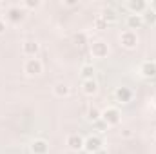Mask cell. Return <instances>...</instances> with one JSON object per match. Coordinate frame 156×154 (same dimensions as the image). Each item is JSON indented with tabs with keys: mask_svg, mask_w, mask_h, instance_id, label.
Listing matches in <instances>:
<instances>
[{
	"mask_svg": "<svg viewBox=\"0 0 156 154\" xmlns=\"http://www.w3.org/2000/svg\"><path fill=\"white\" fill-rule=\"evenodd\" d=\"M89 51H91V56L96 58V60H105V58L109 56V53H111L109 44L104 42V40H94V42L91 44Z\"/></svg>",
	"mask_w": 156,
	"mask_h": 154,
	"instance_id": "obj_1",
	"label": "cell"
},
{
	"mask_svg": "<svg viewBox=\"0 0 156 154\" xmlns=\"http://www.w3.org/2000/svg\"><path fill=\"white\" fill-rule=\"evenodd\" d=\"M138 35H136V31H131V29H125V31H122L120 33V45L123 47V49H129V51H133V49H136L138 47Z\"/></svg>",
	"mask_w": 156,
	"mask_h": 154,
	"instance_id": "obj_2",
	"label": "cell"
},
{
	"mask_svg": "<svg viewBox=\"0 0 156 154\" xmlns=\"http://www.w3.org/2000/svg\"><path fill=\"white\" fill-rule=\"evenodd\" d=\"M24 73L31 78L40 76V75L44 73V64H42V60H40V58H27V60L24 62Z\"/></svg>",
	"mask_w": 156,
	"mask_h": 154,
	"instance_id": "obj_3",
	"label": "cell"
},
{
	"mask_svg": "<svg viewBox=\"0 0 156 154\" xmlns=\"http://www.w3.org/2000/svg\"><path fill=\"white\" fill-rule=\"evenodd\" d=\"M102 121H104L105 125H109V127L118 125V123L122 121V113H120V109H116V107H105V109L102 111Z\"/></svg>",
	"mask_w": 156,
	"mask_h": 154,
	"instance_id": "obj_4",
	"label": "cell"
},
{
	"mask_svg": "<svg viewBox=\"0 0 156 154\" xmlns=\"http://www.w3.org/2000/svg\"><path fill=\"white\" fill-rule=\"evenodd\" d=\"M138 75L145 80L156 78V62L154 60H145L138 65Z\"/></svg>",
	"mask_w": 156,
	"mask_h": 154,
	"instance_id": "obj_5",
	"label": "cell"
},
{
	"mask_svg": "<svg viewBox=\"0 0 156 154\" xmlns=\"http://www.w3.org/2000/svg\"><path fill=\"white\" fill-rule=\"evenodd\" d=\"M102 145H104L102 138L96 136V134H93V136H87V138H85V142H83V151L87 154H94L96 151L102 149Z\"/></svg>",
	"mask_w": 156,
	"mask_h": 154,
	"instance_id": "obj_6",
	"label": "cell"
},
{
	"mask_svg": "<svg viewBox=\"0 0 156 154\" xmlns=\"http://www.w3.org/2000/svg\"><path fill=\"white\" fill-rule=\"evenodd\" d=\"M40 51V44L37 40H24L22 42V54L29 56V58H37Z\"/></svg>",
	"mask_w": 156,
	"mask_h": 154,
	"instance_id": "obj_7",
	"label": "cell"
},
{
	"mask_svg": "<svg viewBox=\"0 0 156 154\" xmlns=\"http://www.w3.org/2000/svg\"><path fill=\"white\" fill-rule=\"evenodd\" d=\"M125 7L131 11V15H144L149 7V4L145 0H129L125 2Z\"/></svg>",
	"mask_w": 156,
	"mask_h": 154,
	"instance_id": "obj_8",
	"label": "cell"
},
{
	"mask_svg": "<svg viewBox=\"0 0 156 154\" xmlns=\"http://www.w3.org/2000/svg\"><path fill=\"white\" fill-rule=\"evenodd\" d=\"M83 142H85V138H82L76 132H73V134H69V136L66 138V145H67L71 151H75V152L83 151Z\"/></svg>",
	"mask_w": 156,
	"mask_h": 154,
	"instance_id": "obj_9",
	"label": "cell"
},
{
	"mask_svg": "<svg viewBox=\"0 0 156 154\" xmlns=\"http://www.w3.org/2000/svg\"><path fill=\"white\" fill-rule=\"evenodd\" d=\"M5 18H7L9 22L18 24V22H22V20L26 18V11L22 9V5H13V7H9V9H7Z\"/></svg>",
	"mask_w": 156,
	"mask_h": 154,
	"instance_id": "obj_10",
	"label": "cell"
},
{
	"mask_svg": "<svg viewBox=\"0 0 156 154\" xmlns=\"http://www.w3.org/2000/svg\"><path fill=\"white\" fill-rule=\"evenodd\" d=\"M29 151H31V154H47L49 152V143L44 138H37L29 143Z\"/></svg>",
	"mask_w": 156,
	"mask_h": 154,
	"instance_id": "obj_11",
	"label": "cell"
},
{
	"mask_svg": "<svg viewBox=\"0 0 156 154\" xmlns=\"http://www.w3.org/2000/svg\"><path fill=\"white\" fill-rule=\"evenodd\" d=\"M53 94L56 98H67L71 94V85L66 83V82H58V83L53 85Z\"/></svg>",
	"mask_w": 156,
	"mask_h": 154,
	"instance_id": "obj_12",
	"label": "cell"
},
{
	"mask_svg": "<svg viewBox=\"0 0 156 154\" xmlns=\"http://www.w3.org/2000/svg\"><path fill=\"white\" fill-rule=\"evenodd\" d=\"M115 98H116V102H120V103H129L133 100V91L129 87H116Z\"/></svg>",
	"mask_w": 156,
	"mask_h": 154,
	"instance_id": "obj_13",
	"label": "cell"
},
{
	"mask_svg": "<svg viewBox=\"0 0 156 154\" xmlns=\"http://www.w3.org/2000/svg\"><path fill=\"white\" fill-rule=\"evenodd\" d=\"M82 93L85 96H96L98 94V83H96V80H82Z\"/></svg>",
	"mask_w": 156,
	"mask_h": 154,
	"instance_id": "obj_14",
	"label": "cell"
},
{
	"mask_svg": "<svg viewBox=\"0 0 156 154\" xmlns=\"http://www.w3.org/2000/svg\"><path fill=\"white\" fill-rule=\"evenodd\" d=\"M125 24H127V29L134 31V29H140L144 26V18H142V15H129Z\"/></svg>",
	"mask_w": 156,
	"mask_h": 154,
	"instance_id": "obj_15",
	"label": "cell"
},
{
	"mask_svg": "<svg viewBox=\"0 0 156 154\" xmlns=\"http://www.w3.org/2000/svg\"><path fill=\"white\" fill-rule=\"evenodd\" d=\"M80 75H82V80H94L96 69H94V65H91V64H83L82 69H80Z\"/></svg>",
	"mask_w": 156,
	"mask_h": 154,
	"instance_id": "obj_16",
	"label": "cell"
},
{
	"mask_svg": "<svg viewBox=\"0 0 156 154\" xmlns=\"http://www.w3.org/2000/svg\"><path fill=\"white\" fill-rule=\"evenodd\" d=\"M100 15L107 20V24H113V22L118 20V15H116V11H115L113 7H104V9L100 11Z\"/></svg>",
	"mask_w": 156,
	"mask_h": 154,
	"instance_id": "obj_17",
	"label": "cell"
},
{
	"mask_svg": "<svg viewBox=\"0 0 156 154\" xmlns=\"http://www.w3.org/2000/svg\"><path fill=\"white\" fill-rule=\"evenodd\" d=\"M93 27H94L96 31H104V29H107V27H109V24H107V20L98 13V15L94 16V20H93Z\"/></svg>",
	"mask_w": 156,
	"mask_h": 154,
	"instance_id": "obj_18",
	"label": "cell"
},
{
	"mask_svg": "<svg viewBox=\"0 0 156 154\" xmlns=\"http://www.w3.org/2000/svg\"><path fill=\"white\" fill-rule=\"evenodd\" d=\"M87 120H89L91 123L100 121V120H102V111L96 109V107H89V109H87Z\"/></svg>",
	"mask_w": 156,
	"mask_h": 154,
	"instance_id": "obj_19",
	"label": "cell"
},
{
	"mask_svg": "<svg viewBox=\"0 0 156 154\" xmlns=\"http://www.w3.org/2000/svg\"><path fill=\"white\" fill-rule=\"evenodd\" d=\"M142 18H144V24H147V26H156V13L153 9L147 7V11L142 15Z\"/></svg>",
	"mask_w": 156,
	"mask_h": 154,
	"instance_id": "obj_20",
	"label": "cell"
},
{
	"mask_svg": "<svg viewBox=\"0 0 156 154\" xmlns=\"http://www.w3.org/2000/svg\"><path fill=\"white\" fill-rule=\"evenodd\" d=\"M73 42L76 44L78 47H83V45L87 44V35H85V33H75V35H73Z\"/></svg>",
	"mask_w": 156,
	"mask_h": 154,
	"instance_id": "obj_21",
	"label": "cell"
},
{
	"mask_svg": "<svg viewBox=\"0 0 156 154\" xmlns=\"http://www.w3.org/2000/svg\"><path fill=\"white\" fill-rule=\"evenodd\" d=\"M42 5L40 0H24L22 2V9H38Z\"/></svg>",
	"mask_w": 156,
	"mask_h": 154,
	"instance_id": "obj_22",
	"label": "cell"
},
{
	"mask_svg": "<svg viewBox=\"0 0 156 154\" xmlns=\"http://www.w3.org/2000/svg\"><path fill=\"white\" fill-rule=\"evenodd\" d=\"M120 134H122V138H133V131L131 129H122Z\"/></svg>",
	"mask_w": 156,
	"mask_h": 154,
	"instance_id": "obj_23",
	"label": "cell"
},
{
	"mask_svg": "<svg viewBox=\"0 0 156 154\" xmlns=\"http://www.w3.org/2000/svg\"><path fill=\"white\" fill-rule=\"evenodd\" d=\"M5 29H7L5 20H2V18H0V35H4V33H5Z\"/></svg>",
	"mask_w": 156,
	"mask_h": 154,
	"instance_id": "obj_24",
	"label": "cell"
},
{
	"mask_svg": "<svg viewBox=\"0 0 156 154\" xmlns=\"http://www.w3.org/2000/svg\"><path fill=\"white\" fill-rule=\"evenodd\" d=\"M64 5H67V7H75V5H78L76 0H67V2H64Z\"/></svg>",
	"mask_w": 156,
	"mask_h": 154,
	"instance_id": "obj_25",
	"label": "cell"
},
{
	"mask_svg": "<svg viewBox=\"0 0 156 154\" xmlns=\"http://www.w3.org/2000/svg\"><path fill=\"white\" fill-rule=\"evenodd\" d=\"M149 9H153V11L156 13V0H153V2L149 4Z\"/></svg>",
	"mask_w": 156,
	"mask_h": 154,
	"instance_id": "obj_26",
	"label": "cell"
},
{
	"mask_svg": "<svg viewBox=\"0 0 156 154\" xmlns=\"http://www.w3.org/2000/svg\"><path fill=\"white\" fill-rule=\"evenodd\" d=\"M94 154H109L107 152V151H105V149H104V147H102V149H100V151H96V152Z\"/></svg>",
	"mask_w": 156,
	"mask_h": 154,
	"instance_id": "obj_27",
	"label": "cell"
},
{
	"mask_svg": "<svg viewBox=\"0 0 156 154\" xmlns=\"http://www.w3.org/2000/svg\"><path fill=\"white\" fill-rule=\"evenodd\" d=\"M153 105L156 107V94H154V98H153Z\"/></svg>",
	"mask_w": 156,
	"mask_h": 154,
	"instance_id": "obj_28",
	"label": "cell"
},
{
	"mask_svg": "<svg viewBox=\"0 0 156 154\" xmlns=\"http://www.w3.org/2000/svg\"><path fill=\"white\" fill-rule=\"evenodd\" d=\"M0 7H4V4H2V2H0Z\"/></svg>",
	"mask_w": 156,
	"mask_h": 154,
	"instance_id": "obj_29",
	"label": "cell"
},
{
	"mask_svg": "<svg viewBox=\"0 0 156 154\" xmlns=\"http://www.w3.org/2000/svg\"><path fill=\"white\" fill-rule=\"evenodd\" d=\"M154 140H156V131H154Z\"/></svg>",
	"mask_w": 156,
	"mask_h": 154,
	"instance_id": "obj_30",
	"label": "cell"
}]
</instances>
